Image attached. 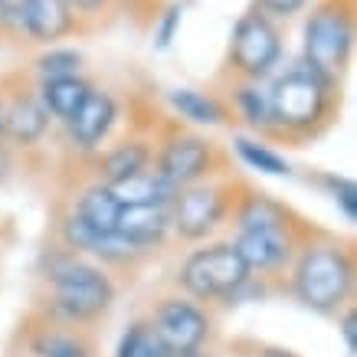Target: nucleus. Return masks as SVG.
Listing matches in <instances>:
<instances>
[{
  "label": "nucleus",
  "mask_w": 357,
  "mask_h": 357,
  "mask_svg": "<svg viewBox=\"0 0 357 357\" xmlns=\"http://www.w3.org/2000/svg\"><path fill=\"white\" fill-rule=\"evenodd\" d=\"M243 262L249 266L252 275L272 279L289 272L295 259V249L302 243V233L295 227H279V229H239L236 236L229 239Z\"/></svg>",
  "instance_id": "9b49d317"
},
{
  "label": "nucleus",
  "mask_w": 357,
  "mask_h": 357,
  "mask_svg": "<svg viewBox=\"0 0 357 357\" xmlns=\"http://www.w3.org/2000/svg\"><path fill=\"white\" fill-rule=\"evenodd\" d=\"M269 105L272 138L292 144L312 141L335 125L341 109V79L298 56L269 79Z\"/></svg>",
  "instance_id": "f257e3e1"
},
{
  "label": "nucleus",
  "mask_w": 357,
  "mask_h": 357,
  "mask_svg": "<svg viewBox=\"0 0 357 357\" xmlns=\"http://www.w3.org/2000/svg\"><path fill=\"white\" fill-rule=\"evenodd\" d=\"M148 328L161 335L174 351H204L213 335V318L200 302L187 295H164L148 314Z\"/></svg>",
  "instance_id": "1a4fd4ad"
},
{
  "label": "nucleus",
  "mask_w": 357,
  "mask_h": 357,
  "mask_svg": "<svg viewBox=\"0 0 357 357\" xmlns=\"http://www.w3.org/2000/svg\"><path fill=\"white\" fill-rule=\"evenodd\" d=\"M154 161V144L148 138L128 135V138L115 141L109 148H102L98 154H92V167H96V181L105 187H119L125 181H131L135 174L148 171Z\"/></svg>",
  "instance_id": "4468645a"
},
{
  "label": "nucleus",
  "mask_w": 357,
  "mask_h": 357,
  "mask_svg": "<svg viewBox=\"0 0 357 357\" xmlns=\"http://www.w3.org/2000/svg\"><path fill=\"white\" fill-rule=\"evenodd\" d=\"M115 233L135 243L141 252H154L171 236V210L158 204H121Z\"/></svg>",
  "instance_id": "dca6fc26"
},
{
  "label": "nucleus",
  "mask_w": 357,
  "mask_h": 357,
  "mask_svg": "<svg viewBox=\"0 0 357 357\" xmlns=\"http://www.w3.org/2000/svg\"><path fill=\"white\" fill-rule=\"evenodd\" d=\"M177 357H206L204 351H177Z\"/></svg>",
  "instance_id": "f704fd0d"
},
{
  "label": "nucleus",
  "mask_w": 357,
  "mask_h": 357,
  "mask_svg": "<svg viewBox=\"0 0 357 357\" xmlns=\"http://www.w3.org/2000/svg\"><path fill=\"white\" fill-rule=\"evenodd\" d=\"M256 275L249 272L243 256L229 239L217 243H200L190 249L177 272H174V289L200 305H229L243 298V292L252 289Z\"/></svg>",
  "instance_id": "20e7f679"
},
{
  "label": "nucleus",
  "mask_w": 357,
  "mask_h": 357,
  "mask_svg": "<svg viewBox=\"0 0 357 357\" xmlns=\"http://www.w3.org/2000/svg\"><path fill=\"white\" fill-rule=\"evenodd\" d=\"M354 0H318L302 26V59L341 79L354 56Z\"/></svg>",
  "instance_id": "39448f33"
},
{
  "label": "nucleus",
  "mask_w": 357,
  "mask_h": 357,
  "mask_svg": "<svg viewBox=\"0 0 357 357\" xmlns=\"http://www.w3.org/2000/svg\"><path fill=\"white\" fill-rule=\"evenodd\" d=\"M50 128H53V119L43 109L36 89L3 92V141L7 144L20 148V151L40 148L46 135H50Z\"/></svg>",
  "instance_id": "ddd939ff"
},
{
  "label": "nucleus",
  "mask_w": 357,
  "mask_h": 357,
  "mask_svg": "<svg viewBox=\"0 0 357 357\" xmlns=\"http://www.w3.org/2000/svg\"><path fill=\"white\" fill-rule=\"evenodd\" d=\"M66 125V135L73 141V148L82 154H98L112 138V131L119 125V98L105 89H92L89 98L76 109V115Z\"/></svg>",
  "instance_id": "f8f14e48"
},
{
  "label": "nucleus",
  "mask_w": 357,
  "mask_h": 357,
  "mask_svg": "<svg viewBox=\"0 0 357 357\" xmlns=\"http://www.w3.org/2000/svg\"><path fill=\"white\" fill-rule=\"evenodd\" d=\"M115 190V197H119L121 204H158V206H171L174 200V187L164 181L161 174L154 171V167H148V171L135 174L131 181H125V184L112 187Z\"/></svg>",
  "instance_id": "b1692460"
},
{
  "label": "nucleus",
  "mask_w": 357,
  "mask_h": 357,
  "mask_svg": "<svg viewBox=\"0 0 357 357\" xmlns=\"http://www.w3.org/2000/svg\"><path fill=\"white\" fill-rule=\"evenodd\" d=\"M181 20H184V7H181V3H171V7L161 13V20H158V30H154L158 50H167V46L174 43V36H177V30H181Z\"/></svg>",
  "instance_id": "cd10ccee"
},
{
  "label": "nucleus",
  "mask_w": 357,
  "mask_h": 357,
  "mask_svg": "<svg viewBox=\"0 0 357 357\" xmlns=\"http://www.w3.org/2000/svg\"><path fill=\"white\" fill-rule=\"evenodd\" d=\"M354 249L335 236H302L289 266V289L295 302L318 314L344 312L354 298Z\"/></svg>",
  "instance_id": "7ed1b4c3"
},
{
  "label": "nucleus",
  "mask_w": 357,
  "mask_h": 357,
  "mask_svg": "<svg viewBox=\"0 0 357 357\" xmlns=\"http://www.w3.org/2000/svg\"><path fill=\"white\" fill-rule=\"evenodd\" d=\"M220 164H223V154L210 138L197 131H174L154 148L151 167L177 190V187H190L200 181H213Z\"/></svg>",
  "instance_id": "6e6552de"
},
{
  "label": "nucleus",
  "mask_w": 357,
  "mask_h": 357,
  "mask_svg": "<svg viewBox=\"0 0 357 357\" xmlns=\"http://www.w3.org/2000/svg\"><path fill=\"white\" fill-rule=\"evenodd\" d=\"M341 337H344L347 354L354 357L357 354V312H354V305H347L344 312H341Z\"/></svg>",
  "instance_id": "7c9ffc66"
},
{
  "label": "nucleus",
  "mask_w": 357,
  "mask_h": 357,
  "mask_svg": "<svg viewBox=\"0 0 357 357\" xmlns=\"http://www.w3.org/2000/svg\"><path fill=\"white\" fill-rule=\"evenodd\" d=\"M33 357H96V344L86 337L82 328H66L46 321L26 341Z\"/></svg>",
  "instance_id": "aec40b11"
},
{
  "label": "nucleus",
  "mask_w": 357,
  "mask_h": 357,
  "mask_svg": "<svg viewBox=\"0 0 357 357\" xmlns=\"http://www.w3.org/2000/svg\"><path fill=\"white\" fill-rule=\"evenodd\" d=\"M236 190L229 181H200L177 187L171 200V233L184 243H206L229 220Z\"/></svg>",
  "instance_id": "0eeeda50"
},
{
  "label": "nucleus",
  "mask_w": 357,
  "mask_h": 357,
  "mask_svg": "<svg viewBox=\"0 0 357 357\" xmlns=\"http://www.w3.org/2000/svg\"><path fill=\"white\" fill-rule=\"evenodd\" d=\"M92 82H89L82 73L76 76H59V79H40L36 82V96L43 102V109L50 112L53 121H69L76 115V109L89 98L92 92Z\"/></svg>",
  "instance_id": "6ab92c4d"
},
{
  "label": "nucleus",
  "mask_w": 357,
  "mask_h": 357,
  "mask_svg": "<svg viewBox=\"0 0 357 357\" xmlns=\"http://www.w3.org/2000/svg\"><path fill=\"white\" fill-rule=\"evenodd\" d=\"M233 227L239 229H279V227H295L292 210L279 200H272L262 190H239V197L233 200L229 210Z\"/></svg>",
  "instance_id": "f3484780"
},
{
  "label": "nucleus",
  "mask_w": 357,
  "mask_h": 357,
  "mask_svg": "<svg viewBox=\"0 0 357 357\" xmlns=\"http://www.w3.org/2000/svg\"><path fill=\"white\" fill-rule=\"evenodd\" d=\"M282 59H285V40H282L279 23L269 20L256 7L239 13L227 50L229 73L246 82H269L282 69Z\"/></svg>",
  "instance_id": "423d86ee"
},
{
  "label": "nucleus",
  "mask_w": 357,
  "mask_h": 357,
  "mask_svg": "<svg viewBox=\"0 0 357 357\" xmlns=\"http://www.w3.org/2000/svg\"><path fill=\"white\" fill-rule=\"evenodd\" d=\"M0 144H3V92H0Z\"/></svg>",
  "instance_id": "72a5a7b5"
},
{
  "label": "nucleus",
  "mask_w": 357,
  "mask_h": 357,
  "mask_svg": "<svg viewBox=\"0 0 357 357\" xmlns=\"http://www.w3.org/2000/svg\"><path fill=\"white\" fill-rule=\"evenodd\" d=\"M36 76L40 79H59V76H76L82 73V53L73 46H46L43 53L36 56Z\"/></svg>",
  "instance_id": "393cba45"
},
{
  "label": "nucleus",
  "mask_w": 357,
  "mask_h": 357,
  "mask_svg": "<svg viewBox=\"0 0 357 357\" xmlns=\"http://www.w3.org/2000/svg\"><path fill=\"white\" fill-rule=\"evenodd\" d=\"M73 213H76L86 227L92 229H115L119 223V213H121V200L115 197V190L105 184H89L82 194L76 197V204H73Z\"/></svg>",
  "instance_id": "4be33fe9"
},
{
  "label": "nucleus",
  "mask_w": 357,
  "mask_h": 357,
  "mask_svg": "<svg viewBox=\"0 0 357 357\" xmlns=\"http://www.w3.org/2000/svg\"><path fill=\"white\" fill-rule=\"evenodd\" d=\"M69 7L76 10L79 20H98L112 7V0H69Z\"/></svg>",
  "instance_id": "2f4dec72"
},
{
  "label": "nucleus",
  "mask_w": 357,
  "mask_h": 357,
  "mask_svg": "<svg viewBox=\"0 0 357 357\" xmlns=\"http://www.w3.org/2000/svg\"><path fill=\"white\" fill-rule=\"evenodd\" d=\"M233 151L249 171L269 174V177H289L292 164L285 161V154H279L272 144H266L262 138H249V135H236L233 138Z\"/></svg>",
  "instance_id": "5701e85b"
},
{
  "label": "nucleus",
  "mask_w": 357,
  "mask_h": 357,
  "mask_svg": "<svg viewBox=\"0 0 357 357\" xmlns=\"http://www.w3.org/2000/svg\"><path fill=\"white\" fill-rule=\"evenodd\" d=\"M135 357H177V351L161 335H154L151 328H148V321H144V328H141V335H138V347H135Z\"/></svg>",
  "instance_id": "c85d7f7f"
},
{
  "label": "nucleus",
  "mask_w": 357,
  "mask_h": 357,
  "mask_svg": "<svg viewBox=\"0 0 357 357\" xmlns=\"http://www.w3.org/2000/svg\"><path fill=\"white\" fill-rule=\"evenodd\" d=\"M167 102H171V109L181 119L190 121V125H200V128H217V125L229 121L227 105L220 98H213L210 92H200V89H171Z\"/></svg>",
  "instance_id": "412c9836"
},
{
  "label": "nucleus",
  "mask_w": 357,
  "mask_h": 357,
  "mask_svg": "<svg viewBox=\"0 0 357 357\" xmlns=\"http://www.w3.org/2000/svg\"><path fill=\"white\" fill-rule=\"evenodd\" d=\"M30 0H0V33H20V20Z\"/></svg>",
  "instance_id": "c756f323"
},
{
  "label": "nucleus",
  "mask_w": 357,
  "mask_h": 357,
  "mask_svg": "<svg viewBox=\"0 0 357 357\" xmlns=\"http://www.w3.org/2000/svg\"><path fill=\"white\" fill-rule=\"evenodd\" d=\"M318 184L328 190V197L335 200V206L341 210V217L347 223H354L357 220V187L351 177H341V174H325Z\"/></svg>",
  "instance_id": "a878e982"
},
{
  "label": "nucleus",
  "mask_w": 357,
  "mask_h": 357,
  "mask_svg": "<svg viewBox=\"0 0 357 357\" xmlns=\"http://www.w3.org/2000/svg\"><path fill=\"white\" fill-rule=\"evenodd\" d=\"M59 246L73 249L76 256L96 262L102 269H135V266L148 256V252H141L135 243H128V239L121 236V233H115V229L105 233V229L86 227L76 213H66V217L59 220Z\"/></svg>",
  "instance_id": "9d476101"
},
{
  "label": "nucleus",
  "mask_w": 357,
  "mask_h": 357,
  "mask_svg": "<svg viewBox=\"0 0 357 357\" xmlns=\"http://www.w3.org/2000/svg\"><path fill=\"white\" fill-rule=\"evenodd\" d=\"M141 328H144V321H135V325L121 335L119 347H115V357H135V347H138V335H141Z\"/></svg>",
  "instance_id": "473e14b6"
},
{
  "label": "nucleus",
  "mask_w": 357,
  "mask_h": 357,
  "mask_svg": "<svg viewBox=\"0 0 357 357\" xmlns=\"http://www.w3.org/2000/svg\"><path fill=\"white\" fill-rule=\"evenodd\" d=\"M43 279L50 285L46 318L66 328L96 325L112 312L119 295L109 269L82 259L66 246H56L43 256Z\"/></svg>",
  "instance_id": "f03ea898"
},
{
  "label": "nucleus",
  "mask_w": 357,
  "mask_h": 357,
  "mask_svg": "<svg viewBox=\"0 0 357 357\" xmlns=\"http://www.w3.org/2000/svg\"><path fill=\"white\" fill-rule=\"evenodd\" d=\"M82 26L69 0H30L20 20V33L30 43L40 46H59V40L73 36Z\"/></svg>",
  "instance_id": "2eb2a0df"
},
{
  "label": "nucleus",
  "mask_w": 357,
  "mask_h": 357,
  "mask_svg": "<svg viewBox=\"0 0 357 357\" xmlns=\"http://www.w3.org/2000/svg\"><path fill=\"white\" fill-rule=\"evenodd\" d=\"M312 0H252V7L259 13H266L269 20H292V17H298V13L308 7Z\"/></svg>",
  "instance_id": "bb28decb"
},
{
  "label": "nucleus",
  "mask_w": 357,
  "mask_h": 357,
  "mask_svg": "<svg viewBox=\"0 0 357 357\" xmlns=\"http://www.w3.org/2000/svg\"><path fill=\"white\" fill-rule=\"evenodd\" d=\"M229 102L243 125L256 138H272V105H269V82H246L233 79L229 86Z\"/></svg>",
  "instance_id": "a211bd4d"
}]
</instances>
